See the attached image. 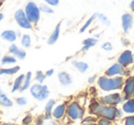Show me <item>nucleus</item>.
<instances>
[{
    "label": "nucleus",
    "mask_w": 134,
    "mask_h": 125,
    "mask_svg": "<svg viewBox=\"0 0 134 125\" xmlns=\"http://www.w3.org/2000/svg\"><path fill=\"white\" fill-rule=\"evenodd\" d=\"M124 93L127 97H130L134 93V77L127 79L124 86Z\"/></svg>",
    "instance_id": "13"
},
{
    "label": "nucleus",
    "mask_w": 134,
    "mask_h": 125,
    "mask_svg": "<svg viewBox=\"0 0 134 125\" xmlns=\"http://www.w3.org/2000/svg\"><path fill=\"white\" fill-rule=\"evenodd\" d=\"M30 94L34 99H38L40 101H42L46 99L50 95V91L47 86H42L41 84H35L30 86Z\"/></svg>",
    "instance_id": "3"
},
{
    "label": "nucleus",
    "mask_w": 134,
    "mask_h": 125,
    "mask_svg": "<svg viewBox=\"0 0 134 125\" xmlns=\"http://www.w3.org/2000/svg\"><path fill=\"white\" fill-rule=\"evenodd\" d=\"M97 18H98V19H100L103 23H105V24H107V25L109 24V21H108V19H107L106 16L103 15V14H97Z\"/></svg>",
    "instance_id": "31"
},
{
    "label": "nucleus",
    "mask_w": 134,
    "mask_h": 125,
    "mask_svg": "<svg viewBox=\"0 0 134 125\" xmlns=\"http://www.w3.org/2000/svg\"><path fill=\"white\" fill-rule=\"evenodd\" d=\"M30 81H31V73L29 72L26 75H25V79H24V82L22 84V86L20 88V91H25L27 90L29 88L30 86Z\"/></svg>",
    "instance_id": "22"
},
{
    "label": "nucleus",
    "mask_w": 134,
    "mask_h": 125,
    "mask_svg": "<svg viewBox=\"0 0 134 125\" xmlns=\"http://www.w3.org/2000/svg\"><path fill=\"white\" fill-rule=\"evenodd\" d=\"M122 28L125 32H128L133 25V18L130 14L126 13L122 16Z\"/></svg>",
    "instance_id": "9"
},
{
    "label": "nucleus",
    "mask_w": 134,
    "mask_h": 125,
    "mask_svg": "<svg viewBox=\"0 0 134 125\" xmlns=\"http://www.w3.org/2000/svg\"><path fill=\"white\" fill-rule=\"evenodd\" d=\"M64 113H65V105L61 104L54 108L52 116H53L55 119H61V118L64 115Z\"/></svg>",
    "instance_id": "17"
},
{
    "label": "nucleus",
    "mask_w": 134,
    "mask_h": 125,
    "mask_svg": "<svg viewBox=\"0 0 134 125\" xmlns=\"http://www.w3.org/2000/svg\"><path fill=\"white\" fill-rule=\"evenodd\" d=\"M101 47H102V49H104L105 51H108V52H109V51H111L112 49H113V46H112V44L110 42H108V41L103 43Z\"/></svg>",
    "instance_id": "30"
},
{
    "label": "nucleus",
    "mask_w": 134,
    "mask_h": 125,
    "mask_svg": "<svg viewBox=\"0 0 134 125\" xmlns=\"http://www.w3.org/2000/svg\"><path fill=\"white\" fill-rule=\"evenodd\" d=\"M60 30H61V23L57 25L54 29V30L52 31V33L51 34L50 38L48 39V44L52 45L58 41L59 39V36H60Z\"/></svg>",
    "instance_id": "14"
},
{
    "label": "nucleus",
    "mask_w": 134,
    "mask_h": 125,
    "mask_svg": "<svg viewBox=\"0 0 134 125\" xmlns=\"http://www.w3.org/2000/svg\"><path fill=\"white\" fill-rule=\"evenodd\" d=\"M4 125H14V124H11V123H9V124H8V123H6V124H4Z\"/></svg>",
    "instance_id": "41"
},
{
    "label": "nucleus",
    "mask_w": 134,
    "mask_h": 125,
    "mask_svg": "<svg viewBox=\"0 0 134 125\" xmlns=\"http://www.w3.org/2000/svg\"><path fill=\"white\" fill-rule=\"evenodd\" d=\"M97 42V41L95 39V38H87V39L84 40V41H83L84 47L82 48V50L83 51H87L88 49H90L91 47L95 46Z\"/></svg>",
    "instance_id": "19"
},
{
    "label": "nucleus",
    "mask_w": 134,
    "mask_h": 125,
    "mask_svg": "<svg viewBox=\"0 0 134 125\" xmlns=\"http://www.w3.org/2000/svg\"><path fill=\"white\" fill-rule=\"evenodd\" d=\"M97 14H94V15L92 16V17H90V18H89V19H87V20H86V22L84 24V26H83L82 28H81L80 32H84V31H86V30L88 28V27L90 26V25L92 24V22H93V21L95 20V19H96V18H97Z\"/></svg>",
    "instance_id": "26"
},
{
    "label": "nucleus",
    "mask_w": 134,
    "mask_h": 125,
    "mask_svg": "<svg viewBox=\"0 0 134 125\" xmlns=\"http://www.w3.org/2000/svg\"><path fill=\"white\" fill-rule=\"evenodd\" d=\"M95 79H96V75H94V77H89V78H88V82L89 83L95 82Z\"/></svg>",
    "instance_id": "38"
},
{
    "label": "nucleus",
    "mask_w": 134,
    "mask_h": 125,
    "mask_svg": "<svg viewBox=\"0 0 134 125\" xmlns=\"http://www.w3.org/2000/svg\"><path fill=\"white\" fill-rule=\"evenodd\" d=\"M130 8L132 10H134V0H132V2L130 3Z\"/></svg>",
    "instance_id": "39"
},
{
    "label": "nucleus",
    "mask_w": 134,
    "mask_h": 125,
    "mask_svg": "<svg viewBox=\"0 0 134 125\" xmlns=\"http://www.w3.org/2000/svg\"><path fill=\"white\" fill-rule=\"evenodd\" d=\"M67 113L72 119L75 121V119H79L80 118H82L83 110L76 102H73L69 105V107L67 108Z\"/></svg>",
    "instance_id": "6"
},
{
    "label": "nucleus",
    "mask_w": 134,
    "mask_h": 125,
    "mask_svg": "<svg viewBox=\"0 0 134 125\" xmlns=\"http://www.w3.org/2000/svg\"><path fill=\"white\" fill-rule=\"evenodd\" d=\"M16 62H17V60H16L15 57H13V56H5V57H3L2 59V64H15Z\"/></svg>",
    "instance_id": "27"
},
{
    "label": "nucleus",
    "mask_w": 134,
    "mask_h": 125,
    "mask_svg": "<svg viewBox=\"0 0 134 125\" xmlns=\"http://www.w3.org/2000/svg\"><path fill=\"white\" fill-rule=\"evenodd\" d=\"M24 79H25V75H20L19 77H17L14 82L13 85V88H12V92H15L17 90L20 89V88L22 86V84L24 82Z\"/></svg>",
    "instance_id": "20"
},
{
    "label": "nucleus",
    "mask_w": 134,
    "mask_h": 125,
    "mask_svg": "<svg viewBox=\"0 0 134 125\" xmlns=\"http://www.w3.org/2000/svg\"><path fill=\"white\" fill-rule=\"evenodd\" d=\"M54 104H55V101H54L53 99H51V100L48 101V103H47L46 106H45V113H46V115L48 116V117L52 112V108H53Z\"/></svg>",
    "instance_id": "25"
},
{
    "label": "nucleus",
    "mask_w": 134,
    "mask_h": 125,
    "mask_svg": "<svg viewBox=\"0 0 134 125\" xmlns=\"http://www.w3.org/2000/svg\"><path fill=\"white\" fill-rule=\"evenodd\" d=\"M45 77H46V75L43 74L42 71H37L36 72V80L40 83V84H42L43 81H44Z\"/></svg>",
    "instance_id": "28"
},
{
    "label": "nucleus",
    "mask_w": 134,
    "mask_h": 125,
    "mask_svg": "<svg viewBox=\"0 0 134 125\" xmlns=\"http://www.w3.org/2000/svg\"><path fill=\"white\" fill-rule=\"evenodd\" d=\"M20 67L19 66H15V67H10V68H4V69L0 70V75H14V74L18 73L19 71Z\"/></svg>",
    "instance_id": "21"
},
{
    "label": "nucleus",
    "mask_w": 134,
    "mask_h": 125,
    "mask_svg": "<svg viewBox=\"0 0 134 125\" xmlns=\"http://www.w3.org/2000/svg\"><path fill=\"white\" fill-rule=\"evenodd\" d=\"M102 100L108 105H117L121 101V97L118 93H114L104 97L102 99Z\"/></svg>",
    "instance_id": "10"
},
{
    "label": "nucleus",
    "mask_w": 134,
    "mask_h": 125,
    "mask_svg": "<svg viewBox=\"0 0 134 125\" xmlns=\"http://www.w3.org/2000/svg\"><path fill=\"white\" fill-rule=\"evenodd\" d=\"M9 52H11L14 56H16V57L20 60H23L26 57V52H25L23 49L19 48L16 44H12L11 46L9 47Z\"/></svg>",
    "instance_id": "12"
},
{
    "label": "nucleus",
    "mask_w": 134,
    "mask_h": 125,
    "mask_svg": "<svg viewBox=\"0 0 134 125\" xmlns=\"http://www.w3.org/2000/svg\"><path fill=\"white\" fill-rule=\"evenodd\" d=\"M133 63V55L130 51H125L119 57V64L122 66H128Z\"/></svg>",
    "instance_id": "7"
},
{
    "label": "nucleus",
    "mask_w": 134,
    "mask_h": 125,
    "mask_svg": "<svg viewBox=\"0 0 134 125\" xmlns=\"http://www.w3.org/2000/svg\"><path fill=\"white\" fill-rule=\"evenodd\" d=\"M86 125H96V124H86Z\"/></svg>",
    "instance_id": "43"
},
{
    "label": "nucleus",
    "mask_w": 134,
    "mask_h": 125,
    "mask_svg": "<svg viewBox=\"0 0 134 125\" xmlns=\"http://www.w3.org/2000/svg\"><path fill=\"white\" fill-rule=\"evenodd\" d=\"M0 105H2L4 107H11L13 105L10 99H8V97L3 92L1 88H0Z\"/></svg>",
    "instance_id": "16"
},
{
    "label": "nucleus",
    "mask_w": 134,
    "mask_h": 125,
    "mask_svg": "<svg viewBox=\"0 0 134 125\" xmlns=\"http://www.w3.org/2000/svg\"><path fill=\"white\" fill-rule=\"evenodd\" d=\"M133 59H134V55H133Z\"/></svg>",
    "instance_id": "44"
},
{
    "label": "nucleus",
    "mask_w": 134,
    "mask_h": 125,
    "mask_svg": "<svg viewBox=\"0 0 134 125\" xmlns=\"http://www.w3.org/2000/svg\"><path fill=\"white\" fill-rule=\"evenodd\" d=\"M2 3H3V1H2V0H0V6L2 5Z\"/></svg>",
    "instance_id": "42"
},
{
    "label": "nucleus",
    "mask_w": 134,
    "mask_h": 125,
    "mask_svg": "<svg viewBox=\"0 0 134 125\" xmlns=\"http://www.w3.org/2000/svg\"><path fill=\"white\" fill-rule=\"evenodd\" d=\"M1 37L2 39H4L5 41H10V42H13L17 40V34L14 30H5L1 34Z\"/></svg>",
    "instance_id": "15"
},
{
    "label": "nucleus",
    "mask_w": 134,
    "mask_h": 125,
    "mask_svg": "<svg viewBox=\"0 0 134 125\" xmlns=\"http://www.w3.org/2000/svg\"><path fill=\"white\" fill-rule=\"evenodd\" d=\"M123 110L127 113H134V100H128L123 105Z\"/></svg>",
    "instance_id": "23"
},
{
    "label": "nucleus",
    "mask_w": 134,
    "mask_h": 125,
    "mask_svg": "<svg viewBox=\"0 0 134 125\" xmlns=\"http://www.w3.org/2000/svg\"><path fill=\"white\" fill-rule=\"evenodd\" d=\"M17 103L19 105H20V106L26 105L27 104V99H26V97H18V99H17Z\"/></svg>",
    "instance_id": "33"
},
{
    "label": "nucleus",
    "mask_w": 134,
    "mask_h": 125,
    "mask_svg": "<svg viewBox=\"0 0 134 125\" xmlns=\"http://www.w3.org/2000/svg\"><path fill=\"white\" fill-rule=\"evenodd\" d=\"M53 73H54V70L53 69H50V70H48V71L46 72V74H45V75H46V77H51V75H52Z\"/></svg>",
    "instance_id": "36"
},
{
    "label": "nucleus",
    "mask_w": 134,
    "mask_h": 125,
    "mask_svg": "<svg viewBox=\"0 0 134 125\" xmlns=\"http://www.w3.org/2000/svg\"><path fill=\"white\" fill-rule=\"evenodd\" d=\"M45 3H47L48 5H50V6H57L58 4H59V0H44Z\"/></svg>",
    "instance_id": "34"
},
{
    "label": "nucleus",
    "mask_w": 134,
    "mask_h": 125,
    "mask_svg": "<svg viewBox=\"0 0 134 125\" xmlns=\"http://www.w3.org/2000/svg\"><path fill=\"white\" fill-rule=\"evenodd\" d=\"M39 125H57V124H55L52 121H48V122H43L42 124H39Z\"/></svg>",
    "instance_id": "37"
},
{
    "label": "nucleus",
    "mask_w": 134,
    "mask_h": 125,
    "mask_svg": "<svg viewBox=\"0 0 134 125\" xmlns=\"http://www.w3.org/2000/svg\"><path fill=\"white\" fill-rule=\"evenodd\" d=\"M108 77H114V75H122L125 74V70L122 66L119 64H115L112 66H110L106 72Z\"/></svg>",
    "instance_id": "8"
},
{
    "label": "nucleus",
    "mask_w": 134,
    "mask_h": 125,
    "mask_svg": "<svg viewBox=\"0 0 134 125\" xmlns=\"http://www.w3.org/2000/svg\"><path fill=\"white\" fill-rule=\"evenodd\" d=\"M125 125H134V116L127 117L125 119Z\"/></svg>",
    "instance_id": "32"
},
{
    "label": "nucleus",
    "mask_w": 134,
    "mask_h": 125,
    "mask_svg": "<svg viewBox=\"0 0 134 125\" xmlns=\"http://www.w3.org/2000/svg\"><path fill=\"white\" fill-rule=\"evenodd\" d=\"M98 86L104 91H112V90H118L122 88L124 81L121 77H101L97 81Z\"/></svg>",
    "instance_id": "1"
},
{
    "label": "nucleus",
    "mask_w": 134,
    "mask_h": 125,
    "mask_svg": "<svg viewBox=\"0 0 134 125\" xmlns=\"http://www.w3.org/2000/svg\"><path fill=\"white\" fill-rule=\"evenodd\" d=\"M25 14L30 23H37L40 20L41 10L35 3L30 2L27 4L26 8H25Z\"/></svg>",
    "instance_id": "4"
},
{
    "label": "nucleus",
    "mask_w": 134,
    "mask_h": 125,
    "mask_svg": "<svg viewBox=\"0 0 134 125\" xmlns=\"http://www.w3.org/2000/svg\"><path fill=\"white\" fill-rule=\"evenodd\" d=\"M3 18H4V16H3V14H0V21L2 20Z\"/></svg>",
    "instance_id": "40"
},
{
    "label": "nucleus",
    "mask_w": 134,
    "mask_h": 125,
    "mask_svg": "<svg viewBox=\"0 0 134 125\" xmlns=\"http://www.w3.org/2000/svg\"><path fill=\"white\" fill-rule=\"evenodd\" d=\"M15 19L21 28L27 29V30L31 29V23L27 18L25 11H23L22 9H19L15 12Z\"/></svg>",
    "instance_id": "5"
},
{
    "label": "nucleus",
    "mask_w": 134,
    "mask_h": 125,
    "mask_svg": "<svg viewBox=\"0 0 134 125\" xmlns=\"http://www.w3.org/2000/svg\"><path fill=\"white\" fill-rule=\"evenodd\" d=\"M73 66L78 70L80 73H85L86 70L88 69V64L85 62H81V61H73Z\"/></svg>",
    "instance_id": "18"
},
{
    "label": "nucleus",
    "mask_w": 134,
    "mask_h": 125,
    "mask_svg": "<svg viewBox=\"0 0 134 125\" xmlns=\"http://www.w3.org/2000/svg\"><path fill=\"white\" fill-rule=\"evenodd\" d=\"M40 10L44 13H53V10L52 8H51L49 6H46V5H41L40 6Z\"/></svg>",
    "instance_id": "29"
},
{
    "label": "nucleus",
    "mask_w": 134,
    "mask_h": 125,
    "mask_svg": "<svg viewBox=\"0 0 134 125\" xmlns=\"http://www.w3.org/2000/svg\"><path fill=\"white\" fill-rule=\"evenodd\" d=\"M58 79H59V82L63 86H70L72 84V82H73L71 75L64 71H62L58 74Z\"/></svg>",
    "instance_id": "11"
},
{
    "label": "nucleus",
    "mask_w": 134,
    "mask_h": 125,
    "mask_svg": "<svg viewBox=\"0 0 134 125\" xmlns=\"http://www.w3.org/2000/svg\"><path fill=\"white\" fill-rule=\"evenodd\" d=\"M117 110H118L117 108H114V107H108L100 104L95 105V107L92 108V111L95 114L99 115L104 118V119H115V117L117 116Z\"/></svg>",
    "instance_id": "2"
},
{
    "label": "nucleus",
    "mask_w": 134,
    "mask_h": 125,
    "mask_svg": "<svg viewBox=\"0 0 134 125\" xmlns=\"http://www.w3.org/2000/svg\"><path fill=\"white\" fill-rule=\"evenodd\" d=\"M21 44L25 48H29L31 45V39H30V36L29 34H24L21 37Z\"/></svg>",
    "instance_id": "24"
},
{
    "label": "nucleus",
    "mask_w": 134,
    "mask_h": 125,
    "mask_svg": "<svg viewBox=\"0 0 134 125\" xmlns=\"http://www.w3.org/2000/svg\"><path fill=\"white\" fill-rule=\"evenodd\" d=\"M100 125H111V122L109 121V119H104L100 121Z\"/></svg>",
    "instance_id": "35"
}]
</instances>
